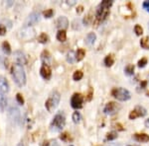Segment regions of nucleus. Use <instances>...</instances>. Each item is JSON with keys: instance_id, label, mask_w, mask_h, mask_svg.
I'll return each mask as SVG.
<instances>
[{"instance_id": "1", "label": "nucleus", "mask_w": 149, "mask_h": 146, "mask_svg": "<svg viewBox=\"0 0 149 146\" xmlns=\"http://www.w3.org/2000/svg\"><path fill=\"white\" fill-rule=\"evenodd\" d=\"M113 2L110 1V0H103L102 1V3L98 5V8L97 10V15H95V18H97V22H102L104 21L107 17L109 14V8L110 6L112 5Z\"/></svg>"}, {"instance_id": "2", "label": "nucleus", "mask_w": 149, "mask_h": 146, "mask_svg": "<svg viewBox=\"0 0 149 146\" xmlns=\"http://www.w3.org/2000/svg\"><path fill=\"white\" fill-rule=\"evenodd\" d=\"M12 76H13V79L15 81V83L18 86L22 87L23 85H25L26 83V74L24 69L22 68L21 65H18V64H14L12 66Z\"/></svg>"}, {"instance_id": "3", "label": "nucleus", "mask_w": 149, "mask_h": 146, "mask_svg": "<svg viewBox=\"0 0 149 146\" xmlns=\"http://www.w3.org/2000/svg\"><path fill=\"white\" fill-rule=\"evenodd\" d=\"M65 123H66V119L63 112H58L56 116L54 117L52 123H51V130L52 131H61L64 128Z\"/></svg>"}, {"instance_id": "4", "label": "nucleus", "mask_w": 149, "mask_h": 146, "mask_svg": "<svg viewBox=\"0 0 149 146\" xmlns=\"http://www.w3.org/2000/svg\"><path fill=\"white\" fill-rule=\"evenodd\" d=\"M60 99H61L60 93L57 92V91H54V92L50 95L49 99H48L46 101V103H45V107H46V109L49 112L54 111V110L58 107V105H59Z\"/></svg>"}, {"instance_id": "5", "label": "nucleus", "mask_w": 149, "mask_h": 146, "mask_svg": "<svg viewBox=\"0 0 149 146\" xmlns=\"http://www.w3.org/2000/svg\"><path fill=\"white\" fill-rule=\"evenodd\" d=\"M111 95L119 101H127L130 99V93L124 88H114L111 91Z\"/></svg>"}, {"instance_id": "6", "label": "nucleus", "mask_w": 149, "mask_h": 146, "mask_svg": "<svg viewBox=\"0 0 149 146\" xmlns=\"http://www.w3.org/2000/svg\"><path fill=\"white\" fill-rule=\"evenodd\" d=\"M83 102H84V97L81 94H74L72 96L71 99V105L74 109H81L83 107Z\"/></svg>"}, {"instance_id": "7", "label": "nucleus", "mask_w": 149, "mask_h": 146, "mask_svg": "<svg viewBox=\"0 0 149 146\" xmlns=\"http://www.w3.org/2000/svg\"><path fill=\"white\" fill-rule=\"evenodd\" d=\"M8 117L12 123H17L20 119V111L16 107H11L8 112Z\"/></svg>"}, {"instance_id": "8", "label": "nucleus", "mask_w": 149, "mask_h": 146, "mask_svg": "<svg viewBox=\"0 0 149 146\" xmlns=\"http://www.w3.org/2000/svg\"><path fill=\"white\" fill-rule=\"evenodd\" d=\"M146 110L144 109L143 107L141 106H137L135 107V109L133 110V111L130 112V114H129V119H135L136 118H138V117H144L146 114Z\"/></svg>"}, {"instance_id": "9", "label": "nucleus", "mask_w": 149, "mask_h": 146, "mask_svg": "<svg viewBox=\"0 0 149 146\" xmlns=\"http://www.w3.org/2000/svg\"><path fill=\"white\" fill-rule=\"evenodd\" d=\"M40 13H38V12H33V13H31L30 15L28 16L27 20H26L25 22V25L28 26V27H30V26L34 25V24L38 23L40 21Z\"/></svg>"}, {"instance_id": "10", "label": "nucleus", "mask_w": 149, "mask_h": 146, "mask_svg": "<svg viewBox=\"0 0 149 146\" xmlns=\"http://www.w3.org/2000/svg\"><path fill=\"white\" fill-rule=\"evenodd\" d=\"M120 109V106L117 105L114 102H109L107 103V105L104 108V112L107 114H114L118 110Z\"/></svg>"}, {"instance_id": "11", "label": "nucleus", "mask_w": 149, "mask_h": 146, "mask_svg": "<svg viewBox=\"0 0 149 146\" xmlns=\"http://www.w3.org/2000/svg\"><path fill=\"white\" fill-rule=\"evenodd\" d=\"M14 60H15L16 64L21 65V66L27 63V59H26L25 54L20 51H17L14 52Z\"/></svg>"}, {"instance_id": "12", "label": "nucleus", "mask_w": 149, "mask_h": 146, "mask_svg": "<svg viewBox=\"0 0 149 146\" xmlns=\"http://www.w3.org/2000/svg\"><path fill=\"white\" fill-rule=\"evenodd\" d=\"M40 73H41V76L44 79H46V80H49V79L51 78L52 71L48 64H43L42 67L40 69Z\"/></svg>"}, {"instance_id": "13", "label": "nucleus", "mask_w": 149, "mask_h": 146, "mask_svg": "<svg viewBox=\"0 0 149 146\" xmlns=\"http://www.w3.org/2000/svg\"><path fill=\"white\" fill-rule=\"evenodd\" d=\"M9 91V84L7 82L6 78L3 76H0V94L6 95Z\"/></svg>"}, {"instance_id": "14", "label": "nucleus", "mask_w": 149, "mask_h": 146, "mask_svg": "<svg viewBox=\"0 0 149 146\" xmlns=\"http://www.w3.org/2000/svg\"><path fill=\"white\" fill-rule=\"evenodd\" d=\"M69 26V21L65 16H62L57 20V28H59L60 30H65Z\"/></svg>"}, {"instance_id": "15", "label": "nucleus", "mask_w": 149, "mask_h": 146, "mask_svg": "<svg viewBox=\"0 0 149 146\" xmlns=\"http://www.w3.org/2000/svg\"><path fill=\"white\" fill-rule=\"evenodd\" d=\"M133 137L138 142H148L149 141V135L145 134V133H136L133 135Z\"/></svg>"}, {"instance_id": "16", "label": "nucleus", "mask_w": 149, "mask_h": 146, "mask_svg": "<svg viewBox=\"0 0 149 146\" xmlns=\"http://www.w3.org/2000/svg\"><path fill=\"white\" fill-rule=\"evenodd\" d=\"M95 39H97V36H95V33H90L86 38V44L88 45H93L95 44Z\"/></svg>"}, {"instance_id": "17", "label": "nucleus", "mask_w": 149, "mask_h": 146, "mask_svg": "<svg viewBox=\"0 0 149 146\" xmlns=\"http://www.w3.org/2000/svg\"><path fill=\"white\" fill-rule=\"evenodd\" d=\"M6 105H7V99H6L5 95L0 94V111L4 112V110H5V108H6Z\"/></svg>"}, {"instance_id": "18", "label": "nucleus", "mask_w": 149, "mask_h": 146, "mask_svg": "<svg viewBox=\"0 0 149 146\" xmlns=\"http://www.w3.org/2000/svg\"><path fill=\"white\" fill-rule=\"evenodd\" d=\"M57 39L60 42H65L67 40V34L65 30H60L59 32L57 33Z\"/></svg>"}, {"instance_id": "19", "label": "nucleus", "mask_w": 149, "mask_h": 146, "mask_svg": "<svg viewBox=\"0 0 149 146\" xmlns=\"http://www.w3.org/2000/svg\"><path fill=\"white\" fill-rule=\"evenodd\" d=\"M86 56V51L84 49H78V51H77V53H76V60H78V61H81V60H83V58L85 57Z\"/></svg>"}, {"instance_id": "20", "label": "nucleus", "mask_w": 149, "mask_h": 146, "mask_svg": "<svg viewBox=\"0 0 149 146\" xmlns=\"http://www.w3.org/2000/svg\"><path fill=\"white\" fill-rule=\"evenodd\" d=\"M113 62H114V58H113V56H112L111 54H109V56H105V58H104L105 66L109 67V66H111L112 64H113Z\"/></svg>"}, {"instance_id": "21", "label": "nucleus", "mask_w": 149, "mask_h": 146, "mask_svg": "<svg viewBox=\"0 0 149 146\" xmlns=\"http://www.w3.org/2000/svg\"><path fill=\"white\" fill-rule=\"evenodd\" d=\"M140 45L144 49H149V37H144L140 40Z\"/></svg>"}, {"instance_id": "22", "label": "nucleus", "mask_w": 149, "mask_h": 146, "mask_svg": "<svg viewBox=\"0 0 149 146\" xmlns=\"http://www.w3.org/2000/svg\"><path fill=\"white\" fill-rule=\"evenodd\" d=\"M50 53L49 51H44L42 52V54H41V58H42V60L44 61V64H48V62L50 60Z\"/></svg>"}, {"instance_id": "23", "label": "nucleus", "mask_w": 149, "mask_h": 146, "mask_svg": "<svg viewBox=\"0 0 149 146\" xmlns=\"http://www.w3.org/2000/svg\"><path fill=\"white\" fill-rule=\"evenodd\" d=\"M2 49H3V51L5 52L6 54L11 53V47L8 42H3V44H2Z\"/></svg>"}, {"instance_id": "24", "label": "nucleus", "mask_w": 149, "mask_h": 146, "mask_svg": "<svg viewBox=\"0 0 149 146\" xmlns=\"http://www.w3.org/2000/svg\"><path fill=\"white\" fill-rule=\"evenodd\" d=\"M124 72H125L126 75L130 76V75H133V72H134V66L132 64H128L126 66L125 69H124Z\"/></svg>"}, {"instance_id": "25", "label": "nucleus", "mask_w": 149, "mask_h": 146, "mask_svg": "<svg viewBox=\"0 0 149 146\" xmlns=\"http://www.w3.org/2000/svg\"><path fill=\"white\" fill-rule=\"evenodd\" d=\"M38 40H39V42H41V44H46V42H48V40H49V37L45 33H42L39 36V38H38Z\"/></svg>"}, {"instance_id": "26", "label": "nucleus", "mask_w": 149, "mask_h": 146, "mask_svg": "<svg viewBox=\"0 0 149 146\" xmlns=\"http://www.w3.org/2000/svg\"><path fill=\"white\" fill-rule=\"evenodd\" d=\"M83 76H84V74H83V72H81V70H77L76 72L74 73L73 79L74 81H79V80H81V79L83 78Z\"/></svg>"}, {"instance_id": "27", "label": "nucleus", "mask_w": 149, "mask_h": 146, "mask_svg": "<svg viewBox=\"0 0 149 146\" xmlns=\"http://www.w3.org/2000/svg\"><path fill=\"white\" fill-rule=\"evenodd\" d=\"M73 121L74 123H80L81 121V114L79 112H74L73 114Z\"/></svg>"}, {"instance_id": "28", "label": "nucleus", "mask_w": 149, "mask_h": 146, "mask_svg": "<svg viewBox=\"0 0 149 146\" xmlns=\"http://www.w3.org/2000/svg\"><path fill=\"white\" fill-rule=\"evenodd\" d=\"M74 58H76V56H74V51H70L68 53V57H67V60H68V62H70V63H73V62L74 61Z\"/></svg>"}, {"instance_id": "29", "label": "nucleus", "mask_w": 149, "mask_h": 146, "mask_svg": "<svg viewBox=\"0 0 149 146\" xmlns=\"http://www.w3.org/2000/svg\"><path fill=\"white\" fill-rule=\"evenodd\" d=\"M116 137H117V132H115V131H111V132L107 133V140H113Z\"/></svg>"}, {"instance_id": "30", "label": "nucleus", "mask_w": 149, "mask_h": 146, "mask_svg": "<svg viewBox=\"0 0 149 146\" xmlns=\"http://www.w3.org/2000/svg\"><path fill=\"white\" fill-rule=\"evenodd\" d=\"M134 32L136 33L137 36H140V35H142V33H143V29L141 28V26L136 25L135 27H134Z\"/></svg>"}, {"instance_id": "31", "label": "nucleus", "mask_w": 149, "mask_h": 146, "mask_svg": "<svg viewBox=\"0 0 149 146\" xmlns=\"http://www.w3.org/2000/svg\"><path fill=\"white\" fill-rule=\"evenodd\" d=\"M60 138H61L63 141H69V140H71L72 138H71V136H70L69 133H67V132H65V133H62L61 136H60Z\"/></svg>"}, {"instance_id": "32", "label": "nucleus", "mask_w": 149, "mask_h": 146, "mask_svg": "<svg viewBox=\"0 0 149 146\" xmlns=\"http://www.w3.org/2000/svg\"><path fill=\"white\" fill-rule=\"evenodd\" d=\"M44 17L45 18H51L53 16V14H54V11L52 10V9H48V10L44 11Z\"/></svg>"}, {"instance_id": "33", "label": "nucleus", "mask_w": 149, "mask_h": 146, "mask_svg": "<svg viewBox=\"0 0 149 146\" xmlns=\"http://www.w3.org/2000/svg\"><path fill=\"white\" fill-rule=\"evenodd\" d=\"M16 100H17V102L20 105H23L24 104V98H23V96L20 94V93H18V94L16 95Z\"/></svg>"}, {"instance_id": "34", "label": "nucleus", "mask_w": 149, "mask_h": 146, "mask_svg": "<svg viewBox=\"0 0 149 146\" xmlns=\"http://www.w3.org/2000/svg\"><path fill=\"white\" fill-rule=\"evenodd\" d=\"M146 64H147V59H146V58H141L140 60L138 61V66H139V67H144Z\"/></svg>"}, {"instance_id": "35", "label": "nucleus", "mask_w": 149, "mask_h": 146, "mask_svg": "<svg viewBox=\"0 0 149 146\" xmlns=\"http://www.w3.org/2000/svg\"><path fill=\"white\" fill-rule=\"evenodd\" d=\"M6 34V28L4 25H1L0 24V36H4Z\"/></svg>"}, {"instance_id": "36", "label": "nucleus", "mask_w": 149, "mask_h": 146, "mask_svg": "<svg viewBox=\"0 0 149 146\" xmlns=\"http://www.w3.org/2000/svg\"><path fill=\"white\" fill-rule=\"evenodd\" d=\"M143 8L145 9L146 11H148V12H149V1L143 2Z\"/></svg>"}, {"instance_id": "37", "label": "nucleus", "mask_w": 149, "mask_h": 146, "mask_svg": "<svg viewBox=\"0 0 149 146\" xmlns=\"http://www.w3.org/2000/svg\"><path fill=\"white\" fill-rule=\"evenodd\" d=\"M92 98H93V89H90V92H88V98H86V100H88V101H91Z\"/></svg>"}, {"instance_id": "38", "label": "nucleus", "mask_w": 149, "mask_h": 146, "mask_svg": "<svg viewBox=\"0 0 149 146\" xmlns=\"http://www.w3.org/2000/svg\"><path fill=\"white\" fill-rule=\"evenodd\" d=\"M90 20H91V16L88 15V16H86V18L84 19V23H85L86 25H88V22H90Z\"/></svg>"}, {"instance_id": "39", "label": "nucleus", "mask_w": 149, "mask_h": 146, "mask_svg": "<svg viewBox=\"0 0 149 146\" xmlns=\"http://www.w3.org/2000/svg\"><path fill=\"white\" fill-rule=\"evenodd\" d=\"M107 146H122L120 143H110V144H107Z\"/></svg>"}, {"instance_id": "40", "label": "nucleus", "mask_w": 149, "mask_h": 146, "mask_svg": "<svg viewBox=\"0 0 149 146\" xmlns=\"http://www.w3.org/2000/svg\"><path fill=\"white\" fill-rule=\"evenodd\" d=\"M81 12H83V6H79V8L77 9V13H81Z\"/></svg>"}, {"instance_id": "41", "label": "nucleus", "mask_w": 149, "mask_h": 146, "mask_svg": "<svg viewBox=\"0 0 149 146\" xmlns=\"http://www.w3.org/2000/svg\"><path fill=\"white\" fill-rule=\"evenodd\" d=\"M49 146H59V144H58V142H57V141H53L52 143H50Z\"/></svg>"}, {"instance_id": "42", "label": "nucleus", "mask_w": 149, "mask_h": 146, "mask_svg": "<svg viewBox=\"0 0 149 146\" xmlns=\"http://www.w3.org/2000/svg\"><path fill=\"white\" fill-rule=\"evenodd\" d=\"M146 85H147V82H146V81H143V82L140 84L141 88H145V86H146Z\"/></svg>"}, {"instance_id": "43", "label": "nucleus", "mask_w": 149, "mask_h": 146, "mask_svg": "<svg viewBox=\"0 0 149 146\" xmlns=\"http://www.w3.org/2000/svg\"><path fill=\"white\" fill-rule=\"evenodd\" d=\"M145 126L146 127H149V119L145 121Z\"/></svg>"}, {"instance_id": "44", "label": "nucleus", "mask_w": 149, "mask_h": 146, "mask_svg": "<svg viewBox=\"0 0 149 146\" xmlns=\"http://www.w3.org/2000/svg\"><path fill=\"white\" fill-rule=\"evenodd\" d=\"M49 144H50V143L48 142V141H45V142L42 144V146H49Z\"/></svg>"}, {"instance_id": "45", "label": "nucleus", "mask_w": 149, "mask_h": 146, "mask_svg": "<svg viewBox=\"0 0 149 146\" xmlns=\"http://www.w3.org/2000/svg\"><path fill=\"white\" fill-rule=\"evenodd\" d=\"M17 146H24V145H23V143H22V142H20Z\"/></svg>"}, {"instance_id": "46", "label": "nucleus", "mask_w": 149, "mask_h": 146, "mask_svg": "<svg viewBox=\"0 0 149 146\" xmlns=\"http://www.w3.org/2000/svg\"><path fill=\"white\" fill-rule=\"evenodd\" d=\"M146 95H147V96H148V97H149V92H147V94H146Z\"/></svg>"}, {"instance_id": "47", "label": "nucleus", "mask_w": 149, "mask_h": 146, "mask_svg": "<svg viewBox=\"0 0 149 146\" xmlns=\"http://www.w3.org/2000/svg\"><path fill=\"white\" fill-rule=\"evenodd\" d=\"M148 28H149V23H148Z\"/></svg>"}, {"instance_id": "48", "label": "nucleus", "mask_w": 149, "mask_h": 146, "mask_svg": "<svg viewBox=\"0 0 149 146\" xmlns=\"http://www.w3.org/2000/svg\"><path fill=\"white\" fill-rule=\"evenodd\" d=\"M70 146H73V145H70Z\"/></svg>"}, {"instance_id": "49", "label": "nucleus", "mask_w": 149, "mask_h": 146, "mask_svg": "<svg viewBox=\"0 0 149 146\" xmlns=\"http://www.w3.org/2000/svg\"><path fill=\"white\" fill-rule=\"evenodd\" d=\"M129 146H130V145H129Z\"/></svg>"}]
</instances>
